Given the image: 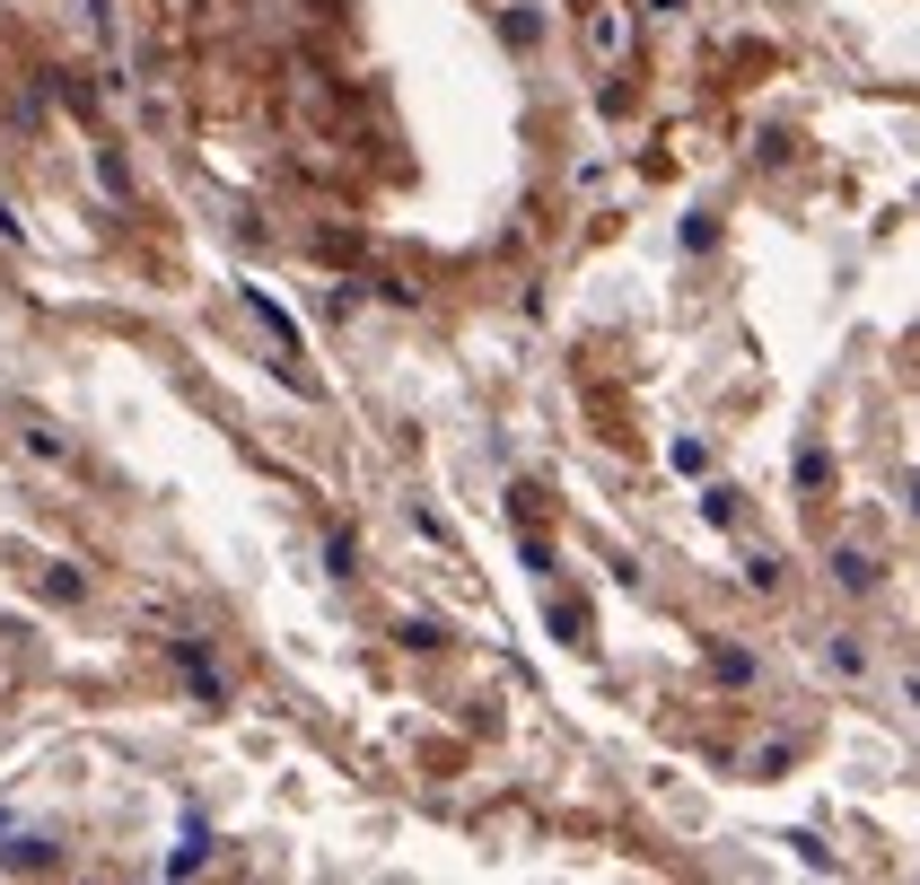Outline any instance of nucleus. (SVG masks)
I'll use <instances>...</instances> for the list:
<instances>
[{"label": "nucleus", "mask_w": 920, "mask_h": 885, "mask_svg": "<svg viewBox=\"0 0 920 885\" xmlns=\"http://www.w3.org/2000/svg\"><path fill=\"white\" fill-rule=\"evenodd\" d=\"M167 657H176V675H185V684H194V693H202L211 710H229V675L211 666V649H202L194 632H185V640H167Z\"/></svg>", "instance_id": "nucleus-1"}, {"label": "nucleus", "mask_w": 920, "mask_h": 885, "mask_svg": "<svg viewBox=\"0 0 920 885\" xmlns=\"http://www.w3.org/2000/svg\"><path fill=\"white\" fill-rule=\"evenodd\" d=\"M500 44H509V53H535V44H544V9H535V0H509V9H500Z\"/></svg>", "instance_id": "nucleus-2"}, {"label": "nucleus", "mask_w": 920, "mask_h": 885, "mask_svg": "<svg viewBox=\"0 0 920 885\" xmlns=\"http://www.w3.org/2000/svg\"><path fill=\"white\" fill-rule=\"evenodd\" d=\"M824 570H833V588H850V597H868V588H877V552H859V544H833V561H824Z\"/></svg>", "instance_id": "nucleus-3"}, {"label": "nucleus", "mask_w": 920, "mask_h": 885, "mask_svg": "<svg viewBox=\"0 0 920 885\" xmlns=\"http://www.w3.org/2000/svg\"><path fill=\"white\" fill-rule=\"evenodd\" d=\"M194 868H211V824H202V815H185V833H176V851H167V877H194Z\"/></svg>", "instance_id": "nucleus-4"}, {"label": "nucleus", "mask_w": 920, "mask_h": 885, "mask_svg": "<svg viewBox=\"0 0 920 885\" xmlns=\"http://www.w3.org/2000/svg\"><path fill=\"white\" fill-rule=\"evenodd\" d=\"M544 614H553V640H571V649H587V597H553Z\"/></svg>", "instance_id": "nucleus-5"}, {"label": "nucleus", "mask_w": 920, "mask_h": 885, "mask_svg": "<svg viewBox=\"0 0 920 885\" xmlns=\"http://www.w3.org/2000/svg\"><path fill=\"white\" fill-rule=\"evenodd\" d=\"M325 570H334V579H359V535H351V526L325 535Z\"/></svg>", "instance_id": "nucleus-6"}, {"label": "nucleus", "mask_w": 920, "mask_h": 885, "mask_svg": "<svg viewBox=\"0 0 920 885\" xmlns=\"http://www.w3.org/2000/svg\"><path fill=\"white\" fill-rule=\"evenodd\" d=\"M0 868L35 877V868H53V842H35V833H27V842H9V851H0Z\"/></svg>", "instance_id": "nucleus-7"}, {"label": "nucleus", "mask_w": 920, "mask_h": 885, "mask_svg": "<svg viewBox=\"0 0 920 885\" xmlns=\"http://www.w3.org/2000/svg\"><path fill=\"white\" fill-rule=\"evenodd\" d=\"M701 517H710V526H736V517H745V492H728V483H710V492H701Z\"/></svg>", "instance_id": "nucleus-8"}, {"label": "nucleus", "mask_w": 920, "mask_h": 885, "mask_svg": "<svg viewBox=\"0 0 920 885\" xmlns=\"http://www.w3.org/2000/svg\"><path fill=\"white\" fill-rule=\"evenodd\" d=\"M710 675H719V684H754V657H745V649H710Z\"/></svg>", "instance_id": "nucleus-9"}, {"label": "nucleus", "mask_w": 920, "mask_h": 885, "mask_svg": "<svg viewBox=\"0 0 920 885\" xmlns=\"http://www.w3.org/2000/svg\"><path fill=\"white\" fill-rule=\"evenodd\" d=\"M790 474H798V492H824V447H815V439L790 456Z\"/></svg>", "instance_id": "nucleus-10"}, {"label": "nucleus", "mask_w": 920, "mask_h": 885, "mask_svg": "<svg viewBox=\"0 0 920 885\" xmlns=\"http://www.w3.org/2000/svg\"><path fill=\"white\" fill-rule=\"evenodd\" d=\"M395 640H404V649H421V657H430V649H448V632H439V623H421V614H412V623H395Z\"/></svg>", "instance_id": "nucleus-11"}, {"label": "nucleus", "mask_w": 920, "mask_h": 885, "mask_svg": "<svg viewBox=\"0 0 920 885\" xmlns=\"http://www.w3.org/2000/svg\"><path fill=\"white\" fill-rule=\"evenodd\" d=\"M587 44H596V53H623V44H631V27H623V18H614V9H605V18H596V27H587Z\"/></svg>", "instance_id": "nucleus-12"}, {"label": "nucleus", "mask_w": 920, "mask_h": 885, "mask_svg": "<svg viewBox=\"0 0 920 885\" xmlns=\"http://www.w3.org/2000/svg\"><path fill=\"white\" fill-rule=\"evenodd\" d=\"M667 465H676V474H710V447H701V439H676Z\"/></svg>", "instance_id": "nucleus-13"}, {"label": "nucleus", "mask_w": 920, "mask_h": 885, "mask_svg": "<svg viewBox=\"0 0 920 885\" xmlns=\"http://www.w3.org/2000/svg\"><path fill=\"white\" fill-rule=\"evenodd\" d=\"M44 597H62V605H80V597H88V579H80V570H44Z\"/></svg>", "instance_id": "nucleus-14"}, {"label": "nucleus", "mask_w": 920, "mask_h": 885, "mask_svg": "<svg viewBox=\"0 0 920 885\" xmlns=\"http://www.w3.org/2000/svg\"><path fill=\"white\" fill-rule=\"evenodd\" d=\"M97 185H106V193H132V167H123L115 149H97Z\"/></svg>", "instance_id": "nucleus-15"}, {"label": "nucleus", "mask_w": 920, "mask_h": 885, "mask_svg": "<svg viewBox=\"0 0 920 885\" xmlns=\"http://www.w3.org/2000/svg\"><path fill=\"white\" fill-rule=\"evenodd\" d=\"M684 246H692V254L719 246V220H710V211H692V220H684Z\"/></svg>", "instance_id": "nucleus-16"}, {"label": "nucleus", "mask_w": 920, "mask_h": 885, "mask_svg": "<svg viewBox=\"0 0 920 885\" xmlns=\"http://www.w3.org/2000/svg\"><path fill=\"white\" fill-rule=\"evenodd\" d=\"M518 561H526V570H535V579H544V570H553V544H544V535H535V526H526V544H518Z\"/></svg>", "instance_id": "nucleus-17"}, {"label": "nucleus", "mask_w": 920, "mask_h": 885, "mask_svg": "<svg viewBox=\"0 0 920 885\" xmlns=\"http://www.w3.org/2000/svg\"><path fill=\"white\" fill-rule=\"evenodd\" d=\"M745 579L754 588H781V552H745Z\"/></svg>", "instance_id": "nucleus-18"}, {"label": "nucleus", "mask_w": 920, "mask_h": 885, "mask_svg": "<svg viewBox=\"0 0 920 885\" xmlns=\"http://www.w3.org/2000/svg\"><path fill=\"white\" fill-rule=\"evenodd\" d=\"M833 666H841V675H859V666H868V649H859L850 632H833Z\"/></svg>", "instance_id": "nucleus-19"}, {"label": "nucleus", "mask_w": 920, "mask_h": 885, "mask_svg": "<svg viewBox=\"0 0 920 885\" xmlns=\"http://www.w3.org/2000/svg\"><path fill=\"white\" fill-rule=\"evenodd\" d=\"M0 246H27V229H18V211L0 202Z\"/></svg>", "instance_id": "nucleus-20"}]
</instances>
